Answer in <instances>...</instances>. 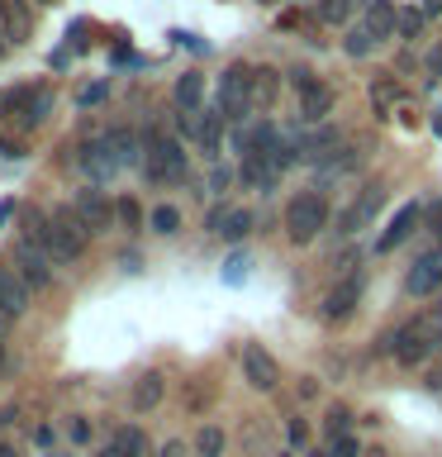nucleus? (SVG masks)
<instances>
[{"mask_svg":"<svg viewBox=\"0 0 442 457\" xmlns=\"http://www.w3.org/2000/svg\"><path fill=\"white\" fill-rule=\"evenodd\" d=\"M442 348V305H433L428 314H413L409 324H399L390 334V357L399 367H419Z\"/></svg>","mask_w":442,"mask_h":457,"instance_id":"1","label":"nucleus"},{"mask_svg":"<svg viewBox=\"0 0 442 457\" xmlns=\"http://www.w3.org/2000/svg\"><path fill=\"white\" fill-rule=\"evenodd\" d=\"M328 228V200L319 191H295L291 205H285V234H291V243H314Z\"/></svg>","mask_w":442,"mask_h":457,"instance_id":"2","label":"nucleus"},{"mask_svg":"<svg viewBox=\"0 0 442 457\" xmlns=\"http://www.w3.org/2000/svg\"><path fill=\"white\" fill-rule=\"evenodd\" d=\"M214 110L224 120H248L257 110V77L248 67H228L219 77V91H214Z\"/></svg>","mask_w":442,"mask_h":457,"instance_id":"3","label":"nucleus"},{"mask_svg":"<svg viewBox=\"0 0 442 457\" xmlns=\"http://www.w3.org/2000/svg\"><path fill=\"white\" fill-rule=\"evenodd\" d=\"M86 238H91V234L77 224V214L57 210L48 220V228H43V253H48L53 262H77V257L86 253Z\"/></svg>","mask_w":442,"mask_h":457,"instance_id":"4","label":"nucleus"},{"mask_svg":"<svg viewBox=\"0 0 442 457\" xmlns=\"http://www.w3.org/2000/svg\"><path fill=\"white\" fill-rule=\"evenodd\" d=\"M148 181H185V148L167 134H148V157H143Z\"/></svg>","mask_w":442,"mask_h":457,"instance_id":"5","label":"nucleus"},{"mask_svg":"<svg viewBox=\"0 0 442 457\" xmlns=\"http://www.w3.org/2000/svg\"><path fill=\"white\" fill-rule=\"evenodd\" d=\"M53 114V91L48 86H24V91L5 96V120L20 129H38Z\"/></svg>","mask_w":442,"mask_h":457,"instance_id":"6","label":"nucleus"},{"mask_svg":"<svg viewBox=\"0 0 442 457\" xmlns=\"http://www.w3.org/2000/svg\"><path fill=\"white\" fill-rule=\"evenodd\" d=\"M10 262H14V271L29 281V291H48V286H53V267H57V262L38 248V243L20 238V243H14V257H10Z\"/></svg>","mask_w":442,"mask_h":457,"instance_id":"7","label":"nucleus"},{"mask_svg":"<svg viewBox=\"0 0 442 457\" xmlns=\"http://www.w3.org/2000/svg\"><path fill=\"white\" fill-rule=\"evenodd\" d=\"M242 381H248L252 391H276L281 386V362L262 348V343H242Z\"/></svg>","mask_w":442,"mask_h":457,"instance_id":"8","label":"nucleus"},{"mask_svg":"<svg viewBox=\"0 0 442 457\" xmlns=\"http://www.w3.org/2000/svg\"><path fill=\"white\" fill-rule=\"evenodd\" d=\"M71 214H77V224L86 234H105V228H114V220H119V210L110 205L105 191H81L71 200Z\"/></svg>","mask_w":442,"mask_h":457,"instance_id":"9","label":"nucleus"},{"mask_svg":"<svg viewBox=\"0 0 442 457\" xmlns=\"http://www.w3.org/2000/svg\"><path fill=\"white\" fill-rule=\"evenodd\" d=\"M291 86L299 91V114H305V120H323V114L333 110V86L319 81L314 71H291Z\"/></svg>","mask_w":442,"mask_h":457,"instance_id":"10","label":"nucleus"},{"mask_svg":"<svg viewBox=\"0 0 442 457\" xmlns=\"http://www.w3.org/2000/svg\"><path fill=\"white\" fill-rule=\"evenodd\" d=\"M381 205H385V186H381V181H371L366 191H362L348 210L338 214V234H362V228L381 214Z\"/></svg>","mask_w":442,"mask_h":457,"instance_id":"11","label":"nucleus"},{"mask_svg":"<svg viewBox=\"0 0 442 457\" xmlns=\"http://www.w3.org/2000/svg\"><path fill=\"white\" fill-rule=\"evenodd\" d=\"M362 305V277H338L333 286H328V295H323V320L328 324H342L348 314Z\"/></svg>","mask_w":442,"mask_h":457,"instance_id":"12","label":"nucleus"},{"mask_svg":"<svg viewBox=\"0 0 442 457\" xmlns=\"http://www.w3.org/2000/svg\"><path fill=\"white\" fill-rule=\"evenodd\" d=\"M405 291H409L413 300H428L433 291H442V248L423 253L419 262L409 267V277H405Z\"/></svg>","mask_w":442,"mask_h":457,"instance_id":"13","label":"nucleus"},{"mask_svg":"<svg viewBox=\"0 0 442 457\" xmlns=\"http://www.w3.org/2000/svg\"><path fill=\"white\" fill-rule=\"evenodd\" d=\"M81 171L91 177V186H105L114 171H119V157H114V148H110L105 134L91 138V143H81Z\"/></svg>","mask_w":442,"mask_h":457,"instance_id":"14","label":"nucleus"},{"mask_svg":"<svg viewBox=\"0 0 442 457\" xmlns=\"http://www.w3.org/2000/svg\"><path fill=\"white\" fill-rule=\"evenodd\" d=\"M362 24L371 29V38H376V43L399 38V5H395V0H366Z\"/></svg>","mask_w":442,"mask_h":457,"instance_id":"15","label":"nucleus"},{"mask_svg":"<svg viewBox=\"0 0 442 457\" xmlns=\"http://www.w3.org/2000/svg\"><path fill=\"white\" fill-rule=\"evenodd\" d=\"M419 220H423V205H419V200H405V205L395 210V220H390V228L381 234V243H376V248H381V253L399 248V243H405V238L413 234V228H419Z\"/></svg>","mask_w":442,"mask_h":457,"instance_id":"16","label":"nucleus"},{"mask_svg":"<svg viewBox=\"0 0 442 457\" xmlns=\"http://www.w3.org/2000/svg\"><path fill=\"white\" fill-rule=\"evenodd\" d=\"M29 281L20 277V271H14V262L10 267H0V310L10 314V320H20V314L29 310Z\"/></svg>","mask_w":442,"mask_h":457,"instance_id":"17","label":"nucleus"},{"mask_svg":"<svg viewBox=\"0 0 442 457\" xmlns=\"http://www.w3.org/2000/svg\"><path fill=\"white\" fill-rule=\"evenodd\" d=\"M209 234H219V238H242L252 228V210H242V205H219L209 214Z\"/></svg>","mask_w":442,"mask_h":457,"instance_id":"18","label":"nucleus"},{"mask_svg":"<svg viewBox=\"0 0 442 457\" xmlns=\"http://www.w3.org/2000/svg\"><path fill=\"white\" fill-rule=\"evenodd\" d=\"M171 100H176V114H200L205 110V77L200 71H185L171 86Z\"/></svg>","mask_w":442,"mask_h":457,"instance_id":"19","label":"nucleus"},{"mask_svg":"<svg viewBox=\"0 0 442 457\" xmlns=\"http://www.w3.org/2000/svg\"><path fill=\"white\" fill-rule=\"evenodd\" d=\"M162 395H167V377L162 371H143V377L134 381V410L138 414H148L162 405Z\"/></svg>","mask_w":442,"mask_h":457,"instance_id":"20","label":"nucleus"},{"mask_svg":"<svg viewBox=\"0 0 442 457\" xmlns=\"http://www.w3.org/2000/svg\"><path fill=\"white\" fill-rule=\"evenodd\" d=\"M105 138H110L114 157H119V171H124V167H143V157H148V153H143V143H138L134 129H110Z\"/></svg>","mask_w":442,"mask_h":457,"instance_id":"21","label":"nucleus"},{"mask_svg":"<svg viewBox=\"0 0 442 457\" xmlns=\"http://www.w3.org/2000/svg\"><path fill=\"white\" fill-rule=\"evenodd\" d=\"M205 120L195 124V138H200V148H205V157L214 162L219 157V143H224V114L219 110H200Z\"/></svg>","mask_w":442,"mask_h":457,"instance_id":"22","label":"nucleus"},{"mask_svg":"<svg viewBox=\"0 0 442 457\" xmlns=\"http://www.w3.org/2000/svg\"><path fill=\"white\" fill-rule=\"evenodd\" d=\"M143 453H148V438H143V428L128 424V428H119V434L110 438V448L100 457H143Z\"/></svg>","mask_w":442,"mask_h":457,"instance_id":"23","label":"nucleus"},{"mask_svg":"<svg viewBox=\"0 0 442 457\" xmlns=\"http://www.w3.org/2000/svg\"><path fill=\"white\" fill-rule=\"evenodd\" d=\"M238 177L248 181V186H257V191H271V186L281 181V171L266 162V157H242V167H238Z\"/></svg>","mask_w":442,"mask_h":457,"instance_id":"24","label":"nucleus"},{"mask_svg":"<svg viewBox=\"0 0 442 457\" xmlns=\"http://www.w3.org/2000/svg\"><path fill=\"white\" fill-rule=\"evenodd\" d=\"M0 29H5V38L20 48L24 34H29V10L24 5H14V0H0Z\"/></svg>","mask_w":442,"mask_h":457,"instance_id":"25","label":"nucleus"},{"mask_svg":"<svg viewBox=\"0 0 442 457\" xmlns=\"http://www.w3.org/2000/svg\"><path fill=\"white\" fill-rule=\"evenodd\" d=\"M423 24H428L423 5H399V38H405V43L423 38Z\"/></svg>","mask_w":442,"mask_h":457,"instance_id":"26","label":"nucleus"},{"mask_svg":"<svg viewBox=\"0 0 442 457\" xmlns=\"http://www.w3.org/2000/svg\"><path fill=\"white\" fill-rule=\"evenodd\" d=\"M352 10H356V0H319V5H314L319 24H348Z\"/></svg>","mask_w":442,"mask_h":457,"instance_id":"27","label":"nucleus"},{"mask_svg":"<svg viewBox=\"0 0 442 457\" xmlns=\"http://www.w3.org/2000/svg\"><path fill=\"white\" fill-rule=\"evenodd\" d=\"M371 100H376V114H381V120H390V114H395V100H399V86H395L390 77H381L376 86H371Z\"/></svg>","mask_w":442,"mask_h":457,"instance_id":"28","label":"nucleus"},{"mask_svg":"<svg viewBox=\"0 0 442 457\" xmlns=\"http://www.w3.org/2000/svg\"><path fill=\"white\" fill-rule=\"evenodd\" d=\"M371 48H376V38H371L366 24L348 29V38H342V53H348V57H371Z\"/></svg>","mask_w":442,"mask_h":457,"instance_id":"29","label":"nucleus"},{"mask_svg":"<svg viewBox=\"0 0 442 457\" xmlns=\"http://www.w3.org/2000/svg\"><path fill=\"white\" fill-rule=\"evenodd\" d=\"M195 453L200 457H224V428L219 424H205L195 434Z\"/></svg>","mask_w":442,"mask_h":457,"instance_id":"30","label":"nucleus"},{"mask_svg":"<svg viewBox=\"0 0 442 457\" xmlns=\"http://www.w3.org/2000/svg\"><path fill=\"white\" fill-rule=\"evenodd\" d=\"M152 228H157V234H176V228H181V210L176 205H157L152 210Z\"/></svg>","mask_w":442,"mask_h":457,"instance_id":"31","label":"nucleus"},{"mask_svg":"<svg viewBox=\"0 0 442 457\" xmlns=\"http://www.w3.org/2000/svg\"><path fill=\"white\" fill-rule=\"evenodd\" d=\"M348 424H352V414L342 410V405L328 410V438H348Z\"/></svg>","mask_w":442,"mask_h":457,"instance_id":"32","label":"nucleus"},{"mask_svg":"<svg viewBox=\"0 0 442 457\" xmlns=\"http://www.w3.org/2000/svg\"><path fill=\"white\" fill-rule=\"evenodd\" d=\"M328 457H362V448H356V438L348 434V438H333V443H328Z\"/></svg>","mask_w":442,"mask_h":457,"instance_id":"33","label":"nucleus"},{"mask_svg":"<svg viewBox=\"0 0 442 457\" xmlns=\"http://www.w3.org/2000/svg\"><path fill=\"white\" fill-rule=\"evenodd\" d=\"M114 210H119V224H124V228H134V224H138V200H119Z\"/></svg>","mask_w":442,"mask_h":457,"instance_id":"34","label":"nucleus"},{"mask_svg":"<svg viewBox=\"0 0 442 457\" xmlns=\"http://www.w3.org/2000/svg\"><path fill=\"white\" fill-rule=\"evenodd\" d=\"M238 277H248V257H228V271H224V281H238Z\"/></svg>","mask_w":442,"mask_h":457,"instance_id":"35","label":"nucleus"},{"mask_svg":"<svg viewBox=\"0 0 442 457\" xmlns=\"http://www.w3.org/2000/svg\"><path fill=\"white\" fill-rule=\"evenodd\" d=\"M428 77H433V81H442V38H438V48L428 53Z\"/></svg>","mask_w":442,"mask_h":457,"instance_id":"36","label":"nucleus"},{"mask_svg":"<svg viewBox=\"0 0 442 457\" xmlns=\"http://www.w3.org/2000/svg\"><path fill=\"white\" fill-rule=\"evenodd\" d=\"M86 438H91V424H86V420H71V443H86Z\"/></svg>","mask_w":442,"mask_h":457,"instance_id":"37","label":"nucleus"},{"mask_svg":"<svg viewBox=\"0 0 442 457\" xmlns=\"http://www.w3.org/2000/svg\"><path fill=\"white\" fill-rule=\"evenodd\" d=\"M309 438V428H305V420H291V443H305Z\"/></svg>","mask_w":442,"mask_h":457,"instance_id":"38","label":"nucleus"},{"mask_svg":"<svg viewBox=\"0 0 442 457\" xmlns=\"http://www.w3.org/2000/svg\"><path fill=\"white\" fill-rule=\"evenodd\" d=\"M157 457H185V443H162V453Z\"/></svg>","mask_w":442,"mask_h":457,"instance_id":"39","label":"nucleus"},{"mask_svg":"<svg viewBox=\"0 0 442 457\" xmlns=\"http://www.w3.org/2000/svg\"><path fill=\"white\" fill-rule=\"evenodd\" d=\"M0 157H20V148H14V143H10L5 134H0Z\"/></svg>","mask_w":442,"mask_h":457,"instance_id":"40","label":"nucleus"},{"mask_svg":"<svg viewBox=\"0 0 442 457\" xmlns=\"http://www.w3.org/2000/svg\"><path fill=\"white\" fill-rule=\"evenodd\" d=\"M423 14L433 20V14H442V0H423Z\"/></svg>","mask_w":442,"mask_h":457,"instance_id":"41","label":"nucleus"},{"mask_svg":"<svg viewBox=\"0 0 442 457\" xmlns=\"http://www.w3.org/2000/svg\"><path fill=\"white\" fill-rule=\"evenodd\" d=\"M10 324H14V320H10V314H5V310H0V338H5V334H10Z\"/></svg>","mask_w":442,"mask_h":457,"instance_id":"42","label":"nucleus"},{"mask_svg":"<svg viewBox=\"0 0 442 457\" xmlns=\"http://www.w3.org/2000/svg\"><path fill=\"white\" fill-rule=\"evenodd\" d=\"M10 48H14V43H10V38H5V29H0V57H5V53H10Z\"/></svg>","mask_w":442,"mask_h":457,"instance_id":"43","label":"nucleus"},{"mask_svg":"<svg viewBox=\"0 0 442 457\" xmlns=\"http://www.w3.org/2000/svg\"><path fill=\"white\" fill-rule=\"evenodd\" d=\"M5 362H10V353H5V338H0V371H5Z\"/></svg>","mask_w":442,"mask_h":457,"instance_id":"44","label":"nucleus"},{"mask_svg":"<svg viewBox=\"0 0 442 457\" xmlns=\"http://www.w3.org/2000/svg\"><path fill=\"white\" fill-rule=\"evenodd\" d=\"M0 457H14V448H0Z\"/></svg>","mask_w":442,"mask_h":457,"instance_id":"45","label":"nucleus"},{"mask_svg":"<svg viewBox=\"0 0 442 457\" xmlns=\"http://www.w3.org/2000/svg\"><path fill=\"white\" fill-rule=\"evenodd\" d=\"M38 5H53V0H38Z\"/></svg>","mask_w":442,"mask_h":457,"instance_id":"46","label":"nucleus"},{"mask_svg":"<svg viewBox=\"0 0 442 457\" xmlns=\"http://www.w3.org/2000/svg\"><path fill=\"white\" fill-rule=\"evenodd\" d=\"M285 457H291V453H285Z\"/></svg>","mask_w":442,"mask_h":457,"instance_id":"47","label":"nucleus"}]
</instances>
